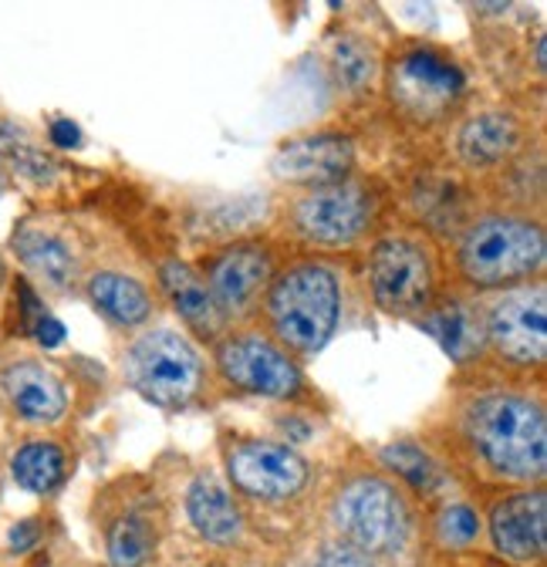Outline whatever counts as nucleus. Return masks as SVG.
<instances>
[{
  "label": "nucleus",
  "mask_w": 547,
  "mask_h": 567,
  "mask_svg": "<svg viewBox=\"0 0 547 567\" xmlns=\"http://www.w3.org/2000/svg\"><path fill=\"white\" fill-rule=\"evenodd\" d=\"M186 511H189L193 527L214 544H234L240 537V530H244L237 504L230 501L227 486L220 480H214V476H199L189 486Z\"/></svg>",
  "instance_id": "obj_18"
},
{
  "label": "nucleus",
  "mask_w": 547,
  "mask_h": 567,
  "mask_svg": "<svg viewBox=\"0 0 547 567\" xmlns=\"http://www.w3.org/2000/svg\"><path fill=\"white\" fill-rule=\"evenodd\" d=\"M217 369L220 375L250 395L267 399H291L301 392V369L291 354L260 334H234L217 344Z\"/></svg>",
  "instance_id": "obj_8"
},
{
  "label": "nucleus",
  "mask_w": 547,
  "mask_h": 567,
  "mask_svg": "<svg viewBox=\"0 0 547 567\" xmlns=\"http://www.w3.org/2000/svg\"><path fill=\"white\" fill-rule=\"evenodd\" d=\"M92 305L122 328H140L153 318V298L140 280L115 270H102L89 280Z\"/></svg>",
  "instance_id": "obj_19"
},
{
  "label": "nucleus",
  "mask_w": 547,
  "mask_h": 567,
  "mask_svg": "<svg viewBox=\"0 0 547 567\" xmlns=\"http://www.w3.org/2000/svg\"><path fill=\"white\" fill-rule=\"evenodd\" d=\"M372 298L389 315H413L433 298V260L423 244L409 237H385L369 260Z\"/></svg>",
  "instance_id": "obj_7"
},
{
  "label": "nucleus",
  "mask_w": 547,
  "mask_h": 567,
  "mask_svg": "<svg viewBox=\"0 0 547 567\" xmlns=\"http://www.w3.org/2000/svg\"><path fill=\"white\" fill-rule=\"evenodd\" d=\"M44 348H58L61 341H64V324L58 321V318H51V315H44L38 324H34V331H31Z\"/></svg>",
  "instance_id": "obj_28"
},
{
  "label": "nucleus",
  "mask_w": 547,
  "mask_h": 567,
  "mask_svg": "<svg viewBox=\"0 0 547 567\" xmlns=\"http://www.w3.org/2000/svg\"><path fill=\"white\" fill-rule=\"evenodd\" d=\"M520 142V128L510 115L504 112H481L473 115L460 135H456V153L466 166H476V169H487V166H497L504 163Z\"/></svg>",
  "instance_id": "obj_17"
},
{
  "label": "nucleus",
  "mask_w": 547,
  "mask_h": 567,
  "mask_svg": "<svg viewBox=\"0 0 547 567\" xmlns=\"http://www.w3.org/2000/svg\"><path fill=\"white\" fill-rule=\"evenodd\" d=\"M341 318L338 277L324 264L301 260L270 280L267 288V321L295 354H314L334 334Z\"/></svg>",
  "instance_id": "obj_2"
},
{
  "label": "nucleus",
  "mask_w": 547,
  "mask_h": 567,
  "mask_svg": "<svg viewBox=\"0 0 547 567\" xmlns=\"http://www.w3.org/2000/svg\"><path fill=\"white\" fill-rule=\"evenodd\" d=\"M0 389H4L8 402L31 422H54L61 419L68 395L54 372H48L38 362H18L4 375H0Z\"/></svg>",
  "instance_id": "obj_16"
},
{
  "label": "nucleus",
  "mask_w": 547,
  "mask_h": 567,
  "mask_svg": "<svg viewBox=\"0 0 547 567\" xmlns=\"http://www.w3.org/2000/svg\"><path fill=\"white\" fill-rule=\"evenodd\" d=\"M456 267L469 288H514L544 267V234L530 220L487 217L463 234Z\"/></svg>",
  "instance_id": "obj_3"
},
{
  "label": "nucleus",
  "mask_w": 547,
  "mask_h": 567,
  "mask_svg": "<svg viewBox=\"0 0 547 567\" xmlns=\"http://www.w3.org/2000/svg\"><path fill=\"white\" fill-rule=\"evenodd\" d=\"M14 480L31 493H51L64 480V453L54 443H28L14 456Z\"/></svg>",
  "instance_id": "obj_23"
},
{
  "label": "nucleus",
  "mask_w": 547,
  "mask_h": 567,
  "mask_svg": "<svg viewBox=\"0 0 547 567\" xmlns=\"http://www.w3.org/2000/svg\"><path fill=\"white\" fill-rule=\"evenodd\" d=\"M14 250L18 257L41 277L48 280L51 288H68V280L75 274V257L68 250L58 237L51 234H41V230H24L14 237Z\"/></svg>",
  "instance_id": "obj_21"
},
{
  "label": "nucleus",
  "mask_w": 547,
  "mask_h": 567,
  "mask_svg": "<svg viewBox=\"0 0 547 567\" xmlns=\"http://www.w3.org/2000/svg\"><path fill=\"white\" fill-rule=\"evenodd\" d=\"M51 138H54V146H61V150H75L79 142H82V132H79L75 122L58 118V122L51 125Z\"/></svg>",
  "instance_id": "obj_29"
},
{
  "label": "nucleus",
  "mask_w": 547,
  "mask_h": 567,
  "mask_svg": "<svg viewBox=\"0 0 547 567\" xmlns=\"http://www.w3.org/2000/svg\"><path fill=\"white\" fill-rule=\"evenodd\" d=\"M440 534L446 544H469V540H476V534H481V517L463 504L446 507L440 514Z\"/></svg>",
  "instance_id": "obj_26"
},
{
  "label": "nucleus",
  "mask_w": 547,
  "mask_h": 567,
  "mask_svg": "<svg viewBox=\"0 0 547 567\" xmlns=\"http://www.w3.org/2000/svg\"><path fill=\"white\" fill-rule=\"evenodd\" d=\"M420 328L430 331L440 341V348L450 354L456 365L469 362L484 344V321L473 315V308H466L460 301H446V305L426 311Z\"/></svg>",
  "instance_id": "obj_20"
},
{
  "label": "nucleus",
  "mask_w": 547,
  "mask_h": 567,
  "mask_svg": "<svg viewBox=\"0 0 547 567\" xmlns=\"http://www.w3.org/2000/svg\"><path fill=\"white\" fill-rule=\"evenodd\" d=\"M382 456H385V463H389L402 480H409L416 489H426V493H430V489L440 483V473H436L433 460H430L423 450H416V446L399 443V446H389Z\"/></svg>",
  "instance_id": "obj_24"
},
{
  "label": "nucleus",
  "mask_w": 547,
  "mask_h": 567,
  "mask_svg": "<svg viewBox=\"0 0 547 567\" xmlns=\"http://www.w3.org/2000/svg\"><path fill=\"white\" fill-rule=\"evenodd\" d=\"M156 550V530L149 517L125 514L109 530V557L115 567H143Z\"/></svg>",
  "instance_id": "obj_22"
},
{
  "label": "nucleus",
  "mask_w": 547,
  "mask_h": 567,
  "mask_svg": "<svg viewBox=\"0 0 547 567\" xmlns=\"http://www.w3.org/2000/svg\"><path fill=\"white\" fill-rule=\"evenodd\" d=\"M274 280V257L260 244H234L210 257L207 288L220 315H244Z\"/></svg>",
  "instance_id": "obj_12"
},
{
  "label": "nucleus",
  "mask_w": 547,
  "mask_h": 567,
  "mask_svg": "<svg viewBox=\"0 0 547 567\" xmlns=\"http://www.w3.org/2000/svg\"><path fill=\"white\" fill-rule=\"evenodd\" d=\"M334 68L341 82L349 85H365L372 79V54L362 48V41H352V38H341L334 44Z\"/></svg>",
  "instance_id": "obj_25"
},
{
  "label": "nucleus",
  "mask_w": 547,
  "mask_h": 567,
  "mask_svg": "<svg viewBox=\"0 0 547 567\" xmlns=\"http://www.w3.org/2000/svg\"><path fill=\"white\" fill-rule=\"evenodd\" d=\"M463 95V71L436 51H409L392 68V99L413 118H440Z\"/></svg>",
  "instance_id": "obj_10"
},
{
  "label": "nucleus",
  "mask_w": 547,
  "mask_h": 567,
  "mask_svg": "<svg viewBox=\"0 0 547 567\" xmlns=\"http://www.w3.org/2000/svg\"><path fill=\"white\" fill-rule=\"evenodd\" d=\"M463 433L491 473L540 480L547 463L544 405L517 392H484L463 409Z\"/></svg>",
  "instance_id": "obj_1"
},
{
  "label": "nucleus",
  "mask_w": 547,
  "mask_h": 567,
  "mask_svg": "<svg viewBox=\"0 0 547 567\" xmlns=\"http://www.w3.org/2000/svg\"><path fill=\"white\" fill-rule=\"evenodd\" d=\"M159 280H163V291L169 295L173 308L183 315V321L203 338V341H214L220 334L224 315L203 280L189 264L183 260H163L159 267Z\"/></svg>",
  "instance_id": "obj_15"
},
{
  "label": "nucleus",
  "mask_w": 547,
  "mask_h": 567,
  "mask_svg": "<svg viewBox=\"0 0 547 567\" xmlns=\"http://www.w3.org/2000/svg\"><path fill=\"white\" fill-rule=\"evenodd\" d=\"M0 284H4V264H0Z\"/></svg>",
  "instance_id": "obj_31"
},
{
  "label": "nucleus",
  "mask_w": 547,
  "mask_h": 567,
  "mask_svg": "<svg viewBox=\"0 0 547 567\" xmlns=\"http://www.w3.org/2000/svg\"><path fill=\"white\" fill-rule=\"evenodd\" d=\"M125 375L135 392L163 409H186L203 392L199 354L169 328L149 331L128 348Z\"/></svg>",
  "instance_id": "obj_4"
},
{
  "label": "nucleus",
  "mask_w": 547,
  "mask_h": 567,
  "mask_svg": "<svg viewBox=\"0 0 547 567\" xmlns=\"http://www.w3.org/2000/svg\"><path fill=\"white\" fill-rule=\"evenodd\" d=\"M334 524L362 554H395L409 540V511L392 483L359 476L338 493Z\"/></svg>",
  "instance_id": "obj_5"
},
{
  "label": "nucleus",
  "mask_w": 547,
  "mask_h": 567,
  "mask_svg": "<svg viewBox=\"0 0 547 567\" xmlns=\"http://www.w3.org/2000/svg\"><path fill=\"white\" fill-rule=\"evenodd\" d=\"M41 537V524L38 520H21L14 530H11V547L14 550H31Z\"/></svg>",
  "instance_id": "obj_30"
},
{
  "label": "nucleus",
  "mask_w": 547,
  "mask_h": 567,
  "mask_svg": "<svg viewBox=\"0 0 547 567\" xmlns=\"http://www.w3.org/2000/svg\"><path fill=\"white\" fill-rule=\"evenodd\" d=\"M372 213L375 206L369 189L352 179H341L301 196L291 209V224L305 240L324 247H345L369 230Z\"/></svg>",
  "instance_id": "obj_6"
},
{
  "label": "nucleus",
  "mask_w": 547,
  "mask_h": 567,
  "mask_svg": "<svg viewBox=\"0 0 547 567\" xmlns=\"http://www.w3.org/2000/svg\"><path fill=\"white\" fill-rule=\"evenodd\" d=\"M314 567H375V564L369 560V554H362V550H355L349 544H334V547L321 550Z\"/></svg>",
  "instance_id": "obj_27"
},
{
  "label": "nucleus",
  "mask_w": 547,
  "mask_h": 567,
  "mask_svg": "<svg viewBox=\"0 0 547 567\" xmlns=\"http://www.w3.org/2000/svg\"><path fill=\"white\" fill-rule=\"evenodd\" d=\"M227 473L230 480L264 501H288L308 483V463L281 443L240 440L227 450Z\"/></svg>",
  "instance_id": "obj_11"
},
{
  "label": "nucleus",
  "mask_w": 547,
  "mask_h": 567,
  "mask_svg": "<svg viewBox=\"0 0 547 567\" xmlns=\"http://www.w3.org/2000/svg\"><path fill=\"white\" fill-rule=\"evenodd\" d=\"M494 544L520 564L540 560L547 547V507L544 493H517L500 501L491 514Z\"/></svg>",
  "instance_id": "obj_14"
},
{
  "label": "nucleus",
  "mask_w": 547,
  "mask_h": 567,
  "mask_svg": "<svg viewBox=\"0 0 547 567\" xmlns=\"http://www.w3.org/2000/svg\"><path fill=\"white\" fill-rule=\"evenodd\" d=\"M547 295L544 288H520L504 295L484 318V341L514 365H540L547 348Z\"/></svg>",
  "instance_id": "obj_9"
},
{
  "label": "nucleus",
  "mask_w": 547,
  "mask_h": 567,
  "mask_svg": "<svg viewBox=\"0 0 547 567\" xmlns=\"http://www.w3.org/2000/svg\"><path fill=\"white\" fill-rule=\"evenodd\" d=\"M355 163L352 142L341 135H311V138H298L288 142V146L274 156L270 173L285 179V183H298V186H331L349 176Z\"/></svg>",
  "instance_id": "obj_13"
}]
</instances>
